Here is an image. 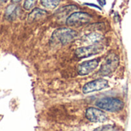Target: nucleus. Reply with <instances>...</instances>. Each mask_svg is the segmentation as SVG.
I'll list each match as a JSON object with an SVG mask.
<instances>
[{"label": "nucleus", "instance_id": "1", "mask_svg": "<svg viewBox=\"0 0 131 131\" xmlns=\"http://www.w3.org/2000/svg\"><path fill=\"white\" fill-rule=\"evenodd\" d=\"M77 32L70 28H59L52 35V41L62 45H66L73 41L76 37Z\"/></svg>", "mask_w": 131, "mask_h": 131}, {"label": "nucleus", "instance_id": "2", "mask_svg": "<svg viewBox=\"0 0 131 131\" xmlns=\"http://www.w3.org/2000/svg\"><path fill=\"white\" fill-rule=\"evenodd\" d=\"M95 104L100 109L109 112L120 111L124 107V104L122 101L114 97L100 98L96 101Z\"/></svg>", "mask_w": 131, "mask_h": 131}, {"label": "nucleus", "instance_id": "3", "mask_svg": "<svg viewBox=\"0 0 131 131\" xmlns=\"http://www.w3.org/2000/svg\"><path fill=\"white\" fill-rule=\"evenodd\" d=\"M93 19L92 15L84 12H74L71 13L66 20V24L69 27H80L86 25Z\"/></svg>", "mask_w": 131, "mask_h": 131}, {"label": "nucleus", "instance_id": "4", "mask_svg": "<svg viewBox=\"0 0 131 131\" xmlns=\"http://www.w3.org/2000/svg\"><path fill=\"white\" fill-rule=\"evenodd\" d=\"M119 65V57L113 52L110 53L103 62L99 74L102 76H109L113 74Z\"/></svg>", "mask_w": 131, "mask_h": 131}, {"label": "nucleus", "instance_id": "5", "mask_svg": "<svg viewBox=\"0 0 131 131\" xmlns=\"http://www.w3.org/2000/svg\"><path fill=\"white\" fill-rule=\"evenodd\" d=\"M103 50V46L99 42V43H95V44L78 48L75 51V55L78 58H88L93 55L98 54L100 52H102Z\"/></svg>", "mask_w": 131, "mask_h": 131}, {"label": "nucleus", "instance_id": "6", "mask_svg": "<svg viewBox=\"0 0 131 131\" xmlns=\"http://www.w3.org/2000/svg\"><path fill=\"white\" fill-rule=\"evenodd\" d=\"M108 81L103 78H99L86 83L83 88V92L84 94H90L95 91H99L108 88Z\"/></svg>", "mask_w": 131, "mask_h": 131}, {"label": "nucleus", "instance_id": "7", "mask_svg": "<svg viewBox=\"0 0 131 131\" xmlns=\"http://www.w3.org/2000/svg\"><path fill=\"white\" fill-rule=\"evenodd\" d=\"M86 119L93 123H103L107 121V116L101 110L95 107H89L86 111Z\"/></svg>", "mask_w": 131, "mask_h": 131}, {"label": "nucleus", "instance_id": "8", "mask_svg": "<svg viewBox=\"0 0 131 131\" xmlns=\"http://www.w3.org/2000/svg\"><path fill=\"white\" fill-rule=\"evenodd\" d=\"M99 59H92L84 61L78 65L77 73L80 76H85L93 72L99 65Z\"/></svg>", "mask_w": 131, "mask_h": 131}, {"label": "nucleus", "instance_id": "9", "mask_svg": "<svg viewBox=\"0 0 131 131\" xmlns=\"http://www.w3.org/2000/svg\"><path fill=\"white\" fill-rule=\"evenodd\" d=\"M77 9H78V7L75 5H65V6L61 7L60 8L57 9L56 12H55V15L56 16V18L62 19L66 16H69L70 15V13H72L73 12H74Z\"/></svg>", "mask_w": 131, "mask_h": 131}, {"label": "nucleus", "instance_id": "10", "mask_svg": "<svg viewBox=\"0 0 131 131\" xmlns=\"http://www.w3.org/2000/svg\"><path fill=\"white\" fill-rule=\"evenodd\" d=\"M48 12L42 8H36L32 10V12L29 14L28 16V21L29 22H34L38 20H40L47 15Z\"/></svg>", "mask_w": 131, "mask_h": 131}, {"label": "nucleus", "instance_id": "11", "mask_svg": "<svg viewBox=\"0 0 131 131\" xmlns=\"http://www.w3.org/2000/svg\"><path fill=\"white\" fill-rule=\"evenodd\" d=\"M103 38V35H101L99 32H91L90 34H87L86 35H84L82 38V41L89 45H92V44H95V43H99L100 41H102Z\"/></svg>", "mask_w": 131, "mask_h": 131}, {"label": "nucleus", "instance_id": "12", "mask_svg": "<svg viewBox=\"0 0 131 131\" xmlns=\"http://www.w3.org/2000/svg\"><path fill=\"white\" fill-rule=\"evenodd\" d=\"M19 13V7L15 5V4L9 5L5 12V16L8 20H14Z\"/></svg>", "mask_w": 131, "mask_h": 131}, {"label": "nucleus", "instance_id": "13", "mask_svg": "<svg viewBox=\"0 0 131 131\" xmlns=\"http://www.w3.org/2000/svg\"><path fill=\"white\" fill-rule=\"evenodd\" d=\"M61 0H40L41 5L48 9L56 8L60 3Z\"/></svg>", "mask_w": 131, "mask_h": 131}, {"label": "nucleus", "instance_id": "14", "mask_svg": "<svg viewBox=\"0 0 131 131\" xmlns=\"http://www.w3.org/2000/svg\"><path fill=\"white\" fill-rule=\"evenodd\" d=\"M38 0H25L24 3H23V8L25 10L29 11V10H32L36 3H37Z\"/></svg>", "mask_w": 131, "mask_h": 131}, {"label": "nucleus", "instance_id": "15", "mask_svg": "<svg viewBox=\"0 0 131 131\" xmlns=\"http://www.w3.org/2000/svg\"><path fill=\"white\" fill-rule=\"evenodd\" d=\"M94 131H120V130L113 125H104L95 129Z\"/></svg>", "mask_w": 131, "mask_h": 131}, {"label": "nucleus", "instance_id": "16", "mask_svg": "<svg viewBox=\"0 0 131 131\" xmlns=\"http://www.w3.org/2000/svg\"><path fill=\"white\" fill-rule=\"evenodd\" d=\"M99 1V2H100V4L103 6V5H104L105 4H106V0H98Z\"/></svg>", "mask_w": 131, "mask_h": 131}, {"label": "nucleus", "instance_id": "17", "mask_svg": "<svg viewBox=\"0 0 131 131\" xmlns=\"http://www.w3.org/2000/svg\"><path fill=\"white\" fill-rule=\"evenodd\" d=\"M11 1H12V4H17V3L20 2L22 0H11Z\"/></svg>", "mask_w": 131, "mask_h": 131}, {"label": "nucleus", "instance_id": "18", "mask_svg": "<svg viewBox=\"0 0 131 131\" xmlns=\"http://www.w3.org/2000/svg\"><path fill=\"white\" fill-rule=\"evenodd\" d=\"M8 0H0V4H2V3H5V2H7Z\"/></svg>", "mask_w": 131, "mask_h": 131}]
</instances>
